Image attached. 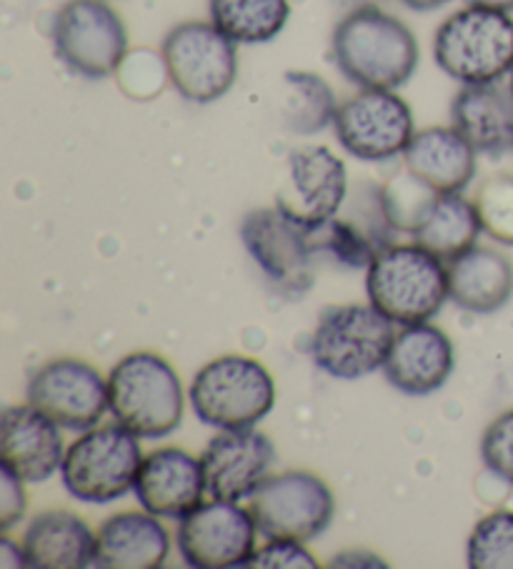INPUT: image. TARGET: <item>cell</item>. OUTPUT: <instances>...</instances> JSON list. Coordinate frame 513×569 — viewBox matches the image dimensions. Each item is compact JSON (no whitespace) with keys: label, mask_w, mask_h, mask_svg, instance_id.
Returning a JSON list of instances; mask_svg holds the SVG:
<instances>
[{"label":"cell","mask_w":513,"mask_h":569,"mask_svg":"<svg viewBox=\"0 0 513 569\" xmlns=\"http://www.w3.org/2000/svg\"><path fill=\"white\" fill-rule=\"evenodd\" d=\"M441 193L421 183L416 176L403 171L383 186V201H386L389 219L396 231L413 233L426 221L431 206L436 203Z\"/></svg>","instance_id":"obj_30"},{"label":"cell","mask_w":513,"mask_h":569,"mask_svg":"<svg viewBox=\"0 0 513 569\" xmlns=\"http://www.w3.org/2000/svg\"><path fill=\"white\" fill-rule=\"evenodd\" d=\"M171 555V535L151 512L108 517L95 532L93 567L161 569Z\"/></svg>","instance_id":"obj_23"},{"label":"cell","mask_w":513,"mask_h":569,"mask_svg":"<svg viewBox=\"0 0 513 569\" xmlns=\"http://www.w3.org/2000/svg\"><path fill=\"white\" fill-rule=\"evenodd\" d=\"M393 337V321L373 303H343L321 313L309 351L329 377L356 381L383 369Z\"/></svg>","instance_id":"obj_6"},{"label":"cell","mask_w":513,"mask_h":569,"mask_svg":"<svg viewBox=\"0 0 513 569\" xmlns=\"http://www.w3.org/2000/svg\"><path fill=\"white\" fill-rule=\"evenodd\" d=\"M108 405L118 425L153 441L181 427L185 395L171 361L153 351H133L108 375Z\"/></svg>","instance_id":"obj_2"},{"label":"cell","mask_w":513,"mask_h":569,"mask_svg":"<svg viewBox=\"0 0 513 569\" xmlns=\"http://www.w3.org/2000/svg\"><path fill=\"white\" fill-rule=\"evenodd\" d=\"M333 131L343 151L369 163L403 156L416 133L411 106L396 91L381 88H361V93L343 101Z\"/></svg>","instance_id":"obj_12"},{"label":"cell","mask_w":513,"mask_h":569,"mask_svg":"<svg viewBox=\"0 0 513 569\" xmlns=\"http://www.w3.org/2000/svg\"><path fill=\"white\" fill-rule=\"evenodd\" d=\"M23 549L33 569H86L93 567L95 535L78 515L56 509L33 517Z\"/></svg>","instance_id":"obj_25"},{"label":"cell","mask_w":513,"mask_h":569,"mask_svg":"<svg viewBox=\"0 0 513 569\" xmlns=\"http://www.w3.org/2000/svg\"><path fill=\"white\" fill-rule=\"evenodd\" d=\"M476 209L483 231L493 241L513 247V176L496 173L481 183L476 193Z\"/></svg>","instance_id":"obj_31"},{"label":"cell","mask_w":513,"mask_h":569,"mask_svg":"<svg viewBox=\"0 0 513 569\" xmlns=\"http://www.w3.org/2000/svg\"><path fill=\"white\" fill-rule=\"evenodd\" d=\"M0 482H3V487H0V495H3L0 497V529L8 532L26 515V482L3 467H0Z\"/></svg>","instance_id":"obj_34"},{"label":"cell","mask_w":513,"mask_h":569,"mask_svg":"<svg viewBox=\"0 0 513 569\" xmlns=\"http://www.w3.org/2000/svg\"><path fill=\"white\" fill-rule=\"evenodd\" d=\"M58 61L88 81L113 76L128 58V28L105 0H68L53 18Z\"/></svg>","instance_id":"obj_9"},{"label":"cell","mask_w":513,"mask_h":569,"mask_svg":"<svg viewBox=\"0 0 513 569\" xmlns=\"http://www.w3.org/2000/svg\"><path fill=\"white\" fill-rule=\"evenodd\" d=\"M433 58L461 86L503 81L513 71V18L493 8H461L439 26Z\"/></svg>","instance_id":"obj_4"},{"label":"cell","mask_w":513,"mask_h":569,"mask_svg":"<svg viewBox=\"0 0 513 569\" xmlns=\"http://www.w3.org/2000/svg\"><path fill=\"white\" fill-rule=\"evenodd\" d=\"M211 23L239 46L271 43L291 18L289 0H209Z\"/></svg>","instance_id":"obj_27"},{"label":"cell","mask_w":513,"mask_h":569,"mask_svg":"<svg viewBox=\"0 0 513 569\" xmlns=\"http://www.w3.org/2000/svg\"><path fill=\"white\" fill-rule=\"evenodd\" d=\"M479 153L453 126H431L413 133L403 166L436 193H463L476 176Z\"/></svg>","instance_id":"obj_22"},{"label":"cell","mask_w":513,"mask_h":569,"mask_svg":"<svg viewBox=\"0 0 513 569\" xmlns=\"http://www.w3.org/2000/svg\"><path fill=\"white\" fill-rule=\"evenodd\" d=\"M335 6H346L351 8V11H356V8H363V6H379L376 0H333Z\"/></svg>","instance_id":"obj_38"},{"label":"cell","mask_w":513,"mask_h":569,"mask_svg":"<svg viewBox=\"0 0 513 569\" xmlns=\"http://www.w3.org/2000/svg\"><path fill=\"white\" fill-rule=\"evenodd\" d=\"M469 6L493 8V11H513V0H466Z\"/></svg>","instance_id":"obj_37"},{"label":"cell","mask_w":513,"mask_h":569,"mask_svg":"<svg viewBox=\"0 0 513 569\" xmlns=\"http://www.w3.org/2000/svg\"><path fill=\"white\" fill-rule=\"evenodd\" d=\"M339 101L333 88L311 71H289L283 76V123L293 133L313 136L335 121Z\"/></svg>","instance_id":"obj_28"},{"label":"cell","mask_w":513,"mask_h":569,"mask_svg":"<svg viewBox=\"0 0 513 569\" xmlns=\"http://www.w3.org/2000/svg\"><path fill=\"white\" fill-rule=\"evenodd\" d=\"M481 231L483 223L476 203L461 193H441L431 206L426 221L411 237L439 259L451 261L476 247Z\"/></svg>","instance_id":"obj_26"},{"label":"cell","mask_w":513,"mask_h":569,"mask_svg":"<svg viewBox=\"0 0 513 569\" xmlns=\"http://www.w3.org/2000/svg\"><path fill=\"white\" fill-rule=\"evenodd\" d=\"M403 6L409 8V11H416V13H431V11H439V8L453 3V0H401Z\"/></svg>","instance_id":"obj_36"},{"label":"cell","mask_w":513,"mask_h":569,"mask_svg":"<svg viewBox=\"0 0 513 569\" xmlns=\"http://www.w3.org/2000/svg\"><path fill=\"white\" fill-rule=\"evenodd\" d=\"M3 552H0V565L3 567H28V559H26V549H21V545L11 542V539L3 537Z\"/></svg>","instance_id":"obj_35"},{"label":"cell","mask_w":513,"mask_h":569,"mask_svg":"<svg viewBox=\"0 0 513 569\" xmlns=\"http://www.w3.org/2000/svg\"><path fill=\"white\" fill-rule=\"evenodd\" d=\"M471 569H513V512L499 509L473 527L466 545Z\"/></svg>","instance_id":"obj_29"},{"label":"cell","mask_w":513,"mask_h":569,"mask_svg":"<svg viewBox=\"0 0 513 569\" xmlns=\"http://www.w3.org/2000/svg\"><path fill=\"white\" fill-rule=\"evenodd\" d=\"M61 427L31 405H16L0 419V467L28 485L51 479L63 467Z\"/></svg>","instance_id":"obj_18"},{"label":"cell","mask_w":513,"mask_h":569,"mask_svg":"<svg viewBox=\"0 0 513 569\" xmlns=\"http://www.w3.org/2000/svg\"><path fill=\"white\" fill-rule=\"evenodd\" d=\"M333 63L359 88L396 91L419 68V41L411 28L381 6L349 11L333 28Z\"/></svg>","instance_id":"obj_1"},{"label":"cell","mask_w":513,"mask_h":569,"mask_svg":"<svg viewBox=\"0 0 513 569\" xmlns=\"http://www.w3.org/2000/svg\"><path fill=\"white\" fill-rule=\"evenodd\" d=\"M449 299L469 313L489 317L513 297V263L501 251L473 247L446 261Z\"/></svg>","instance_id":"obj_24"},{"label":"cell","mask_w":513,"mask_h":569,"mask_svg":"<svg viewBox=\"0 0 513 569\" xmlns=\"http://www.w3.org/2000/svg\"><path fill=\"white\" fill-rule=\"evenodd\" d=\"M451 126L479 156L513 151V91L503 81L463 86L451 101Z\"/></svg>","instance_id":"obj_21"},{"label":"cell","mask_w":513,"mask_h":569,"mask_svg":"<svg viewBox=\"0 0 513 569\" xmlns=\"http://www.w3.org/2000/svg\"><path fill=\"white\" fill-rule=\"evenodd\" d=\"M143 462L141 441L125 427H93L66 451L61 479L66 492L86 505H111L135 487Z\"/></svg>","instance_id":"obj_7"},{"label":"cell","mask_w":513,"mask_h":569,"mask_svg":"<svg viewBox=\"0 0 513 569\" xmlns=\"http://www.w3.org/2000/svg\"><path fill=\"white\" fill-rule=\"evenodd\" d=\"M369 301L399 327L426 323L449 301L446 261L421 243H393L371 261Z\"/></svg>","instance_id":"obj_3"},{"label":"cell","mask_w":513,"mask_h":569,"mask_svg":"<svg viewBox=\"0 0 513 569\" xmlns=\"http://www.w3.org/2000/svg\"><path fill=\"white\" fill-rule=\"evenodd\" d=\"M305 233L315 253H331L349 269H369L381 251L393 247L396 233L383 201V186L373 181L351 186L341 209L323 223L305 229Z\"/></svg>","instance_id":"obj_11"},{"label":"cell","mask_w":513,"mask_h":569,"mask_svg":"<svg viewBox=\"0 0 513 569\" xmlns=\"http://www.w3.org/2000/svg\"><path fill=\"white\" fill-rule=\"evenodd\" d=\"M255 535L259 527L249 507L211 499L181 519L175 545L193 569H245L255 552Z\"/></svg>","instance_id":"obj_13"},{"label":"cell","mask_w":513,"mask_h":569,"mask_svg":"<svg viewBox=\"0 0 513 569\" xmlns=\"http://www.w3.org/2000/svg\"><path fill=\"white\" fill-rule=\"evenodd\" d=\"M481 459L491 475L513 485V409L503 411L483 431Z\"/></svg>","instance_id":"obj_32"},{"label":"cell","mask_w":513,"mask_h":569,"mask_svg":"<svg viewBox=\"0 0 513 569\" xmlns=\"http://www.w3.org/2000/svg\"><path fill=\"white\" fill-rule=\"evenodd\" d=\"M509 83H511V91H513V71H511V81Z\"/></svg>","instance_id":"obj_39"},{"label":"cell","mask_w":513,"mask_h":569,"mask_svg":"<svg viewBox=\"0 0 513 569\" xmlns=\"http://www.w3.org/2000/svg\"><path fill=\"white\" fill-rule=\"evenodd\" d=\"M275 462L273 441L255 429H219L205 445L201 467L211 499L241 502L269 477Z\"/></svg>","instance_id":"obj_17"},{"label":"cell","mask_w":513,"mask_h":569,"mask_svg":"<svg viewBox=\"0 0 513 569\" xmlns=\"http://www.w3.org/2000/svg\"><path fill=\"white\" fill-rule=\"evenodd\" d=\"M133 492L145 512L165 519H183L201 507L203 497L209 495L201 459L175 447L143 457Z\"/></svg>","instance_id":"obj_19"},{"label":"cell","mask_w":513,"mask_h":569,"mask_svg":"<svg viewBox=\"0 0 513 569\" xmlns=\"http://www.w3.org/2000/svg\"><path fill=\"white\" fill-rule=\"evenodd\" d=\"M349 189L346 163L329 146H301L289 156V179L275 196V209L311 229L341 209Z\"/></svg>","instance_id":"obj_16"},{"label":"cell","mask_w":513,"mask_h":569,"mask_svg":"<svg viewBox=\"0 0 513 569\" xmlns=\"http://www.w3.org/2000/svg\"><path fill=\"white\" fill-rule=\"evenodd\" d=\"M453 345L446 331L433 323H413L403 327L389 351L383 375L389 385L406 397H429L446 385L453 375Z\"/></svg>","instance_id":"obj_20"},{"label":"cell","mask_w":513,"mask_h":569,"mask_svg":"<svg viewBox=\"0 0 513 569\" xmlns=\"http://www.w3.org/2000/svg\"><path fill=\"white\" fill-rule=\"evenodd\" d=\"M191 407L213 429H253L275 407V381L259 359L225 355L193 377Z\"/></svg>","instance_id":"obj_5"},{"label":"cell","mask_w":513,"mask_h":569,"mask_svg":"<svg viewBox=\"0 0 513 569\" xmlns=\"http://www.w3.org/2000/svg\"><path fill=\"white\" fill-rule=\"evenodd\" d=\"M295 539H269L261 549H255L245 569H315L313 555Z\"/></svg>","instance_id":"obj_33"},{"label":"cell","mask_w":513,"mask_h":569,"mask_svg":"<svg viewBox=\"0 0 513 569\" xmlns=\"http://www.w3.org/2000/svg\"><path fill=\"white\" fill-rule=\"evenodd\" d=\"M211 21H185L168 31L161 46L165 76L181 98L213 103L231 91L239 78V51Z\"/></svg>","instance_id":"obj_8"},{"label":"cell","mask_w":513,"mask_h":569,"mask_svg":"<svg viewBox=\"0 0 513 569\" xmlns=\"http://www.w3.org/2000/svg\"><path fill=\"white\" fill-rule=\"evenodd\" d=\"M241 241L255 267L275 289L293 299L313 287V257L309 233L283 211L255 209L243 216Z\"/></svg>","instance_id":"obj_14"},{"label":"cell","mask_w":513,"mask_h":569,"mask_svg":"<svg viewBox=\"0 0 513 569\" xmlns=\"http://www.w3.org/2000/svg\"><path fill=\"white\" fill-rule=\"evenodd\" d=\"M253 522L265 539L311 542L331 527L335 497L321 477L283 472L265 477L249 502Z\"/></svg>","instance_id":"obj_10"},{"label":"cell","mask_w":513,"mask_h":569,"mask_svg":"<svg viewBox=\"0 0 513 569\" xmlns=\"http://www.w3.org/2000/svg\"><path fill=\"white\" fill-rule=\"evenodd\" d=\"M28 405L68 431L98 427L108 405V379L81 359H51L36 371L26 389Z\"/></svg>","instance_id":"obj_15"}]
</instances>
